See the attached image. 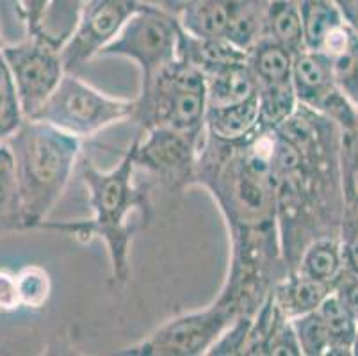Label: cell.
<instances>
[{
	"mask_svg": "<svg viewBox=\"0 0 358 356\" xmlns=\"http://www.w3.org/2000/svg\"><path fill=\"white\" fill-rule=\"evenodd\" d=\"M205 80H207V107L239 104L255 97L259 90L248 63L224 68L217 73L205 77Z\"/></svg>",
	"mask_w": 358,
	"mask_h": 356,
	"instance_id": "cell-20",
	"label": "cell"
},
{
	"mask_svg": "<svg viewBox=\"0 0 358 356\" xmlns=\"http://www.w3.org/2000/svg\"><path fill=\"white\" fill-rule=\"evenodd\" d=\"M241 315L236 305L216 298L203 310L171 319L138 344L118 355L129 356H200L209 355L214 342Z\"/></svg>",
	"mask_w": 358,
	"mask_h": 356,
	"instance_id": "cell-8",
	"label": "cell"
},
{
	"mask_svg": "<svg viewBox=\"0 0 358 356\" xmlns=\"http://www.w3.org/2000/svg\"><path fill=\"white\" fill-rule=\"evenodd\" d=\"M296 339H298L301 355L305 356H324L328 355L330 339H328L327 326L319 310L303 313L298 318H292Z\"/></svg>",
	"mask_w": 358,
	"mask_h": 356,
	"instance_id": "cell-27",
	"label": "cell"
},
{
	"mask_svg": "<svg viewBox=\"0 0 358 356\" xmlns=\"http://www.w3.org/2000/svg\"><path fill=\"white\" fill-rule=\"evenodd\" d=\"M2 47H4V43H2V39H0V50H2Z\"/></svg>",
	"mask_w": 358,
	"mask_h": 356,
	"instance_id": "cell-39",
	"label": "cell"
},
{
	"mask_svg": "<svg viewBox=\"0 0 358 356\" xmlns=\"http://www.w3.org/2000/svg\"><path fill=\"white\" fill-rule=\"evenodd\" d=\"M141 6L139 0H84L73 31L61 45L66 73H77L99 57Z\"/></svg>",
	"mask_w": 358,
	"mask_h": 356,
	"instance_id": "cell-11",
	"label": "cell"
},
{
	"mask_svg": "<svg viewBox=\"0 0 358 356\" xmlns=\"http://www.w3.org/2000/svg\"><path fill=\"white\" fill-rule=\"evenodd\" d=\"M207 116V80L201 71L175 59L146 83L130 122L141 130L166 127L187 134L194 141H203Z\"/></svg>",
	"mask_w": 358,
	"mask_h": 356,
	"instance_id": "cell-5",
	"label": "cell"
},
{
	"mask_svg": "<svg viewBox=\"0 0 358 356\" xmlns=\"http://www.w3.org/2000/svg\"><path fill=\"white\" fill-rule=\"evenodd\" d=\"M260 36L271 38L294 55L307 50L301 18L292 0H271Z\"/></svg>",
	"mask_w": 358,
	"mask_h": 356,
	"instance_id": "cell-21",
	"label": "cell"
},
{
	"mask_svg": "<svg viewBox=\"0 0 358 356\" xmlns=\"http://www.w3.org/2000/svg\"><path fill=\"white\" fill-rule=\"evenodd\" d=\"M24 122L25 116L20 98L16 93L15 80H13L4 55L0 52V143L8 141Z\"/></svg>",
	"mask_w": 358,
	"mask_h": 356,
	"instance_id": "cell-26",
	"label": "cell"
},
{
	"mask_svg": "<svg viewBox=\"0 0 358 356\" xmlns=\"http://www.w3.org/2000/svg\"><path fill=\"white\" fill-rule=\"evenodd\" d=\"M353 355L358 356V333H357V339H355V344H353Z\"/></svg>",
	"mask_w": 358,
	"mask_h": 356,
	"instance_id": "cell-38",
	"label": "cell"
},
{
	"mask_svg": "<svg viewBox=\"0 0 358 356\" xmlns=\"http://www.w3.org/2000/svg\"><path fill=\"white\" fill-rule=\"evenodd\" d=\"M271 132L243 143H223L205 134L194 185L205 187L220 207L232 241L230 271L217 298L243 313H255L289 273L280 243Z\"/></svg>",
	"mask_w": 358,
	"mask_h": 356,
	"instance_id": "cell-1",
	"label": "cell"
},
{
	"mask_svg": "<svg viewBox=\"0 0 358 356\" xmlns=\"http://www.w3.org/2000/svg\"><path fill=\"white\" fill-rule=\"evenodd\" d=\"M134 145L130 143L122 161L109 171H102L91 161H84L80 176L90 194L93 218L87 221L43 223L40 228L63 232L75 239L90 243L100 239L106 243L110 262V278L115 285L129 280V253L134 235L143 228L141 215L150 221V187L138 184L134 178Z\"/></svg>",
	"mask_w": 358,
	"mask_h": 356,
	"instance_id": "cell-3",
	"label": "cell"
},
{
	"mask_svg": "<svg viewBox=\"0 0 358 356\" xmlns=\"http://www.w3.org/2000/svg\"><path fill=\"white\" fill-rule=\"evenodd\" d=\"M273 303H275V299H273ZM299 355H301V349H299L298 339H296L292 319L289 315H285L275 303V306H273L271 325H269L268 333V356Z\"/></svg>",
	"mask_w": 358,
	"mask_h": 356,
	"instance_id": "cell-28",
	"label": "cell"
},
{
	"mask_svg": "<svg viewBox=\"0 0 358 356\" xmlns=\"http://www.w3.org/2000/svg\"><path fill=\"white\" fill-rule=\"evenodd\" d=\"M348 24L358 31V0L353 2V9H351L350 16H348Z\"/></svg>",
	"mask_w": 358,
	"mask_h": 356,
	"instance_id": "cell-37",
	"label": "cell"
},
{
	"mask_svg": "<svg viewBox=\"0 0 358 356\" xmlns=\"http://www.w3.org/2000/svg\"><path fill=\"white\" fill-rule=\"evenodd\" d=\"M257 100H259V129L262 132H271L280 125H284L299 106L292 83L260 86L257 90Z\"/></svg>",
	"mask_w": 358,
	"mask_h": 356,
	"instance_id": "cell-23",
	"label": "cell"
},
{
	"mask_svg": "<svg viewBox=\"0 0 358 356\" xmlns=\"http://www.w3.org/2000/svg\"><path fill=\"white\" fill-rule=\"evenodd\" d=\"M134 107L136 100L107 97L75 73H66L34 120L86 139L107 127L132 120Z\"/></svg>",
	"mask_w": 358,
	"mask_h": 356,
	"instance_id": "cell-6",
	"label": "cell"
},
{
	"mask_svg": "<svg viewBox=\"0 0 358 356\" xmlns=\"http://www.w3.org/2000/svg\"><path fill=\"white\" fill-rule=\"evenodd\" d=\"M18 294H20L22 305L31 308H40L47 303L50 296V276L47 271L38 266H29L16 274Z\"/></svg>",
	"mask_w": 358,
	"mask_h": 356,
	"instance_id": "cell-29",
	"label": "cell"
},
{
	"mask_svg": "<svg viewBox=\"0 0 358 356\" xmlns=\"http://www.w3.org/2000/svg\"><path fill=\"white\" fill-rule=\"evenodd\" d=\"M250 70L257 80V86H276L292 83V63L294 54L271 38L260 36L246 50Z\"/></svg>",
	"mask_w": 358,
	"mask_h": 356,
	"instance_id": "cell-17",
	"label": "cell"
},
{
	"mask_svg": "<svg viewBox=\"0 0 358 356\" xmlns=\"http://www.w3.org/2000/svg\"><path fill=\"white\" fill-rule=\"evenodd\" d=\"M52 0H18L29 36H41V25Z\"/></svg>",
	"mask_w": 358,
	"mask_h": 356,
	"instance_id": "cell-33",
	"label": "cell"
},
{
	"mask_svg": "<svg viewBox=\"0 0 358 356\" xmlns=\"http://www.w3.org/2000/svg\"><path fill=\"white\" fill-rule=\"evenodd\" d=\"M334 292V287L319 280L308 278L299 271H289L273 289V299L285 315L298 318L314 312Z\"/></svg>",
	"mask_w": 358,
	"mask_h": 356,
	"instance_id": "cell-15",
	"label": "cell"
},
{
	"mask_svg": "<svg viewBox=\"0 0 358 356\" xmlns=\"http://www.w3.org/2000/svg\"><path fill=\"white\" fill-rule=\"evenodd\" d=\"M255 313H243L229 328L224 329L223 335L214 342L210 348V356H244L246 344H248L250 329H252Z\"/></svg>",
	"mask_w": 358,
	"mask_h": 356,
	"instance_id": "cell-30",
	"label": "cell"
},
{
	"mask_svg": "<svg viewBox=\"0 0 358 356\" xmlns=\"http://www.w3.org/2000/svg\"><path fill=\"white\" fill-rule=\"evenodd\" d=\"M6 143L15 159L22 228L40 227L70 182L83 139L29 118Z\"/></svg>",
	"mask_w": 358,
	"mask_h": 356,
	"instance_id": "cell-4",
	"label": "cell"
},
{
	"mask_svg": "<svg viewBox=\"0 0 358 356\" xmlns=\"http://www.w3.org/2000/svg\"><path fill=\"white\" fill-rule=\"evenodd\" d=\"M334 294L358 321V274L344 267L334 283Z\"/></svg>",
	"mask_w": 358,
	"mask_h": 356,
	"instance_id": "cell-32",
	"label": "cell"
},
{
	"mask_svg": "<svg viewBox=\"0 0 358 356\" xmlns=\"http://www.w3.org/2000/svg\"><path fill=\"white\" fill-rule=\"evenodd\" d=\"M201 143L166 127L141 130L132 141L136 168L155 176L169 192H182L193 187L196 180Z\"/></svg>",
	"mask_w": 358,
	"mask_h": 356,
	"instance_id": "cell-10",
	"label": "cell"
},
{
	"mask_svg": "<svg viewBox=\"0 0 358 356\" xmlns=\"http://www.w3.org/2000/svg\"><path fill=\"white\" fill-rule=\"evenodd\" d=\"M337 87L358 111V31L344 24L324 45Z\"/></svg>",
	"mask_w": 358,
	"mask_h": 356,
	"instance_id": "cell-16",
	"label": "cell"
},
{
	"mask_svg": "<svg viewBox=\"0 0 358 356\" xmlns=\"http://www.w3.org/2000/svg\"><path fill=\"white\" fill-rule=\"evenodd\" d=\"M182 25L177 16L141 6L99 57H125L141 70V83L177 59Z\"/></svg>",
	"mask_w": 358,
	"mask_h": 356,
	"instance_id": "cell-7",
	"label": "cell"
},
{
	"mask_svg": "<svg viewBox=\"0 0 358 356\" xmlns=\"http://www.w3.org/2000/svg\"><path fill=\"white\" fill-rule=\"evenodd\" d=\"M2 55L15 80L25 120L34 118L66 75L61 45L47 36H29L16 45H4Z\"/></svg>",
	"mask_w": 358,
	"mask_h": 356,
	"instance_id": "cell-9",
	"label": "cell"
},
{
	"mask_svg": "<svg viewBox=\"0 0 358 356\" xmlns=\"http://www.w3.org/2000/svg\"><path fill=\"white\" fill-rule=\"evenodd\" d=\"M341 189H343L344 212L358 215V125L341 130Z\"/></svg>",
	"mask_w": 358,
	"mask_h": 356,
	"instance_id": "cell-25",
	"label": "cell"
},
{
	"mask_svg": "<svg viewBox=\"0 0 358 356\" xmlns=\"http://www.w3.org/2000/svg\"><path fill=\"white\" fill-rule=\"evenodd\" d=\"M344 267L346 266L338 235H321L305 246L294 271L334 287Z\"/></svg>",
	"mask_w": 358,
	"mask_h": 356,
	"instance_id": "cell-19",
	"label": "cell"
},
{
	"mask_svg": "<svg viewBox=\"0 0 358 356\" xmlns=\"http://www.w3.org/2000/svg\"><path fill=\"white\" fill-rule=\"evenodd\" d=\"M260 132L259 100L255 97L223 107H207L205 134L223 143H243Z\"/></svg>",
	"mask_w": 358,
	"mask_h": 356,
	"instance_id": "cell-14",
	"label": "cell"
},
{
	"mask_svg": "<svg viewBox=\"0 0 358 356\" xmlns=\"http://www.w3.org/2000/svg\"><path fill=\"white\" fill-rule=\"evenodd\" d=\"M246 57H248L246 50L227 38L198 36L185 31L184 27L178 36L177 59L196 68L205 77L217 73L224 68L246 63Z\"/></svg>",
	"mask_w": 358,
	"mask_h": 356,
	"instance_id": "cell-13",
	"label": "cell"
},
{
	"mask_svg": "<svg viewBox=\"0 0 358 356\" xmlns=\"http://www.w3.org/2000/svg\"><path fill=\"white\" fill-rule=\"evenodd\" d=\"M292 87L299 106L330 118L341 130L358 125V111L335 84L330 57L323 52L303 50L294 55Z\"/></svg>",
	"mask_w": 358,
	"mask_h": 356,
	"instance_id": "cell-12",
	"label": "cell"
},
{
	"mask_svg": "<svg viewBox=\"0 0 358 356\" xmlns=\"http://www.w3.org/2000/svg\"><path fill=\"white\" fill-rule=\"evenodd\" d=\"M338 239L343 248L344 266L358 274V215L343 214L341 228H338Z\"/></svg>",
	"mask_w": 358,
	"mask_h": 356,
	"instance_id": "cell-31",
	"label": "cell"
},
{
	"mask_svg": "<svg viewBox=\"0 0 358 356\" xmlns=\"http://www.w3.org/2000/svg\"><path fill=\"white\" fill-rule=\"evenodd\" d=\"M143 6H150V8H157L161 11L169 13V15L180 18L182 13L193 4L194 0H139Z\"/></svg>",
	"mask_w": 358,
	"mask_h": 356,
	"instance_id": "cell-35",
	"label": "cell"
},
{
	"mask_svg": "<svg viewBox=\"0 0 358 356\" xmlns=\"http://www.w3.org/2000/svg\"><path fill=\"white\" fill-rule=\"evenodd\" d=\"M301 18L307 50L323 52L328 39L346 24L334 0H292Z\"/></svg>",
	"mask_w": 358,
	"mask_h": 356,
	"instance_id": "cell-18",
	"label": "cell"
},
{
	"mask_svg": "<svg viewBox=\"0 0 358 356\" xmlns=\"http://www.w3.org/2000/svg\"><path fill=\"white\" fill-rule=\"evenodd\" d=\"M16 228H22V212L15 159L8 143L2 141L0 143V234Z\"/></svg>",
	"mask_w": 358,
	"mask_h": 356,
	"instance_id": "cell-24",
	"label": "cell"
},
{
	"mask_svg": "<svg viewBox=\"0 0 358 356\" xmlns=\"http://www.w3.org/2000/svg\"><path fill=\"white\" fill-rule=\"evenodd\" d=\"M334 2H335V4H337V8L341 9V11H343L344 18H346V22H348V16H350L351 9H353V2H355V0H334Z\"/></svg>",
	"mask_w": 358,
	"mask_h": 356,
	"instance_id": "cell-36",
	"label": "cell"
},
{
	"mask_svg": "<svg viewBox=\"0 0 358 356\" xmlns=\"http://www.w3.org/2000/svg\"><path fill=\"white\" fill-rule=\"evenodd\" d=\"M20 303L16 276L0 271V308H15Z\"/></svg>",
	"mask_w": 358,
	"mask_h": 356,
	"instance_id": "cell-34",
	"label": "cell"
},
{
	"mask_svg": "<svg viewBox=\"0 0 358 356\" xmlns=\"http://www.w3.org/2000/svg\"><path fill=\"white\" fill-rule=\"evenodd\" d=\"M338 150L341 129L305 106L273 130L276 218L289 271L298 267L310 241L338 235L344 212Z\"/></svg>",
	"mask_w": 358,
	"mask_h": 356,
	"instance_id": "cell-2",
	"label": "cell"
},
{
	"mask_svg": "<svg viewBox=\"0 0 358 356\" xmlns=\"http://www.w3.org/2000/svg\"><path fill=\"white\" fill-rule=\"evenodd\" d=\"M317 310L323 318L328 339H330L328 355H353V344L358 333V321L353 318V313L343 305V301L334 292L321 303Z\"/></svg>",
	"mask_w": 358,
	"mask_h": 356,
	"instance_id": "cell-22",
	"label": "cell"
}]
</instances>
